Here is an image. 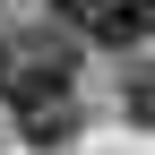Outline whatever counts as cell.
<instances>
[{
    "label": "cell",
    "instance_id": "cell-1",
    "mask_svg": "<svg viewBox=\"0 0 155 155\" xmlns=\"http://www.w3.org/2000/svg\"><path fill=\"white\" fill-rule=\"evenodd\" d=\"M0 95H9V104L78 95V52L61 35H9V43H0Z\"/></svg>",
    "mask_w": 155,
    "mask_h": 155
},
{
    "label": "cell",
    "instance_id": "cell-2",
    "mask_svg": "<svg viewBox=\"0 0 155 155\" xmlns=\"http://www.w3.org/2000/svg\"><path fill=\"white\" fill-rule=\"evenodd\" d=\"M52 9L86 43H147L155 35V0H52Z\"/></svg>",
    "mask_w": 155,
    "mask_h": 155
},
{
    "label": "cell",
    "instance_id": "cell-3",
    "mask_svg": "<svg viewBox=\"0 0 155 155\" xmlns=\"http://www.w3.org/2000/svg\"><path fill=\"white\" fill-rule=\"evenodd\" d=\"M17 129H26V147H78V95H52V104H17Z\"/></svg>",
    "mask_w": 155,
    "mask_h": 155
},
{
    "label": "cell",
    "instance_id": "cell-4",
    "mask_svg": "<svg viewBox=\"0 0 155 155\" xmlns=\"http://www.w3.org/2000/svg\"><path fill=\"white\" fill-rule=\"evenodd\" d=\"M121 104H129V121H147V129H155V69H129Z\"/></svg>",
    "mask_w": 155,
    "mask_h": 155
}]
</instances>
